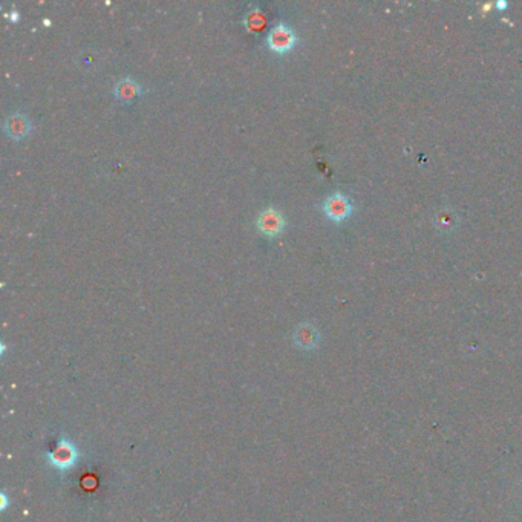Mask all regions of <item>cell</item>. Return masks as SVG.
<instances>
[{
	"label": "cell",
	"mask_w": 522,
	"mask_h": 522,
	"mask_svg": "<svg viewBox=\"0 0 522 522\" xmlns=\"http://www.w3.org/2000/svg\"><path fill=\"white\" fill-rule=\"evenodd\" d=\"M324 210L329 219L343 221L345 218L349 216L352 207L347 196L342 193H334L325 199Z\"/></svg>",
	"instance_id": "5b68a950"
},
{
	"label": "cell",
	"mask_w": 522,
	"mask_h": 522,
	"mask_svg": "<svg viewBox=\"0 0 522 522\" xmlns=\"http://www.w3.org/2000/svg\"><path fill=\"white\" fill-rule=\"evenodd\" d=\"M245 23H247L248 28L259 29L260 26L264 25V15H262V13H260L259 10H253V11L248 13L247 20H245Z\"/></svg>",
	"instance_id": "ba28073f"
},
{
	"label": "cell",
	"mask_w": 522,
	"mask_h": 522,
	"mask_svg": "<svg viewBox=\"0 0 522 522\" xmlns=\"http://www.w3.org/2000/svg\"><path fill=\"white\" fill-rule=\"evenodd\" d=\"M293 339L299 348L313 349L317 347L320 335L316 326H313L311 324H302L294 329Z\"/></svg>",
	"instance_id": "52a82bcc"
},
{
	"label": "cell",
	"mask_w": 522,
	"mask_h": 522,
	"mask_svg": "<svg viewBox=\"0 0 522 522\" xmlns=\"http://www.w3.org/2000/svg\"><path fill=\"white\" fill-rule=\"evenodd\" d=\"M296 43V34L285 23H278L271 26L267 35V45L274 52H287Z\"/></svg>",
	"instance_id": "7a4b0ae2"
},
{
	"label": "cell",
	"mask_w": 522,
	"mask_h": 522,
	"mask_svg": "<svg viewBox=\"0 0 522 522\" xmlns=\"http://www.w3.org/2000/svg\"><path fill=\"white\" fill-rule=\"evenodd\" d=\"M11 19L17 20V11H11Z\"/></svg>",
	"instance_id": "30bf717a"
},
{
	"label": "cell",
	"mask_w": 522,
	"mask_h": 522,
	"mask_svg": "<svg viewBox=\"0 0 522 522\" xmlns=\"http://www.w3.org/2000/svg\"><path fill=\"white\" fill-rule=\"evenodd\" d=\"M141 92H143L141 84L135 79H132V77H125V79H121L113 88L115 97H117L120 102H125V103L134 102L135 98L141 95Z\"/></svg>",
	"instance_id": "8992f818"
},
{
	"label": "cell",
	"mask_w": 522,
	"mask_h": 522,
	"mask_svg": "<svg viewBox=\"0 0 522 522\" xmlns=\"http://www.w3.org/2000/svg\"><path fill=\"white\" fill-rule=\"evenodd\" d=\"M256 224L264 235L278 236L283 230V227H285V218L282 216V213L279 210L273 209V207H268V209H264L259 213Z\"/></svg>",
	"instance_id": "3957f363"
},
{
	"label": "cell",
	"mask_w": 522,
	"mask_h": 522,
	"mask_svg": "<svg viewBox=\"0 0 522 522\" xmlns=\"http://www.w3.org/2000/svg\"><path fill=\"white\" fill-rule=\"evenodd\" d=\"M46 458H48V463L52 469H56L58 472H69L74 469L77 463H79L80 454L74 446V443L65 438V436H61L56 443V446L48 452Z\"/></svg>",
	"instance_id": "6da1fadb"
},
{
	"label": "cell",
	"mask_w": 522,
	"mask_h": 522,
	"mask_svg": "<svg viewBox=\"0 0 522 522\" xmlns=\"http://www.w3.org/2000/svg\"><path fill=\"white\" fill-rule=\"evenodd\" d=\"M0 500H2V505H0V509H2V510H5V509H6V504H8L6 495H2V496H0Z\"/></svg>",
	"instance_id": "9c48e42d"
},
{
	"label": "cell",
	"mask_w": 522,
	"mask_h": 522,
	"mask_svg": "<svg viewBox=\"0 0 522 522\" xmlns=\"http://www.w3.org/2000/svg\"><path fill=\"white\" fill-rule=\"evenodd\" d=\"M31 129H33V122H31L28 115L22 112L10 113L3 121L5 134L14 138V140H20V138L28 136Z\"/></svg>",
	"instance_id": "277c9868"
}]
</instances>
